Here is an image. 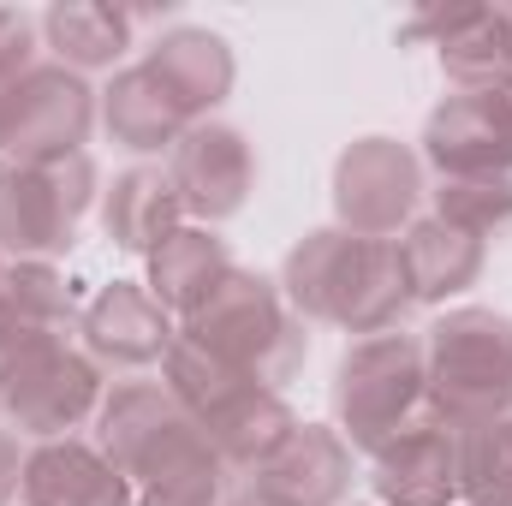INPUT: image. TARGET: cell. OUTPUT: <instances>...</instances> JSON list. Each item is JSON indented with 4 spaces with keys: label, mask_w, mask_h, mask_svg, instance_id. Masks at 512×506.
<instances>
[{
    "label": "cell",
    "mask_w": 512,
    "mask_h": 506,
    "mask_svg": "<svg viewBox=\"0 0 512 506\" xmlns=\"http://www.w3.org/2000/svg\"><path fill=\"white\" fill-rule=\"evenodd\" d=\"M280 298L298 322H328L358 340L393 334L411 310L399 239H358L346 227H316L280 262Z\"/></svg>",
    "instance_id": "6da1fadb"
},
{
    "label": "cell",
    "mask_w": 512,
    "mask_h": 506,
    "mask_svg": "<svg viewBox=\"0 0 512 506\" xmlns=\"http://www.w3.org/2000/svg\"><path fill=\"white\" fill-rule=\"evenodd\" d=\"M423 376H429V417L477 429L512 411V316L489 304H453L423 328Z\"/></svg>",
    "instance_id": "7a4b0ae2"
},
{
    "label": "cell",
    "mask_w": 512,
    "mask_h": 506,
    "mask_svg": "<svg viewBox=\"0 0 512 506\" xmlns=\"http://www.w3.org/2000/svg\"><path fill=\"white\" fill-rule=\"evenodd\" d=\"M185 340H197L203 352H215L221 364L256 376L262 387H286L298 376L304 352H310V334L304 322L286 310L280 298V280L256 274V268H233L185 322H179Z\"/></svg>",
    "instance_id": "3957f363"
},
{
    "label": "cell",
    "mask_w": 512,
    "mask_h": 506,
    "mask_svg": "<svg viewBox=\"0 0 512 506\" xmlns=\"http://www.w3.org/2000/svg\"><path fill=\"white\" fill-rule=\"evenodd\" d=\"M96 447L131 489H155L191 471H227L203 435V423L173 399L167 381H120L96 411Z\"/></svg>",
    "instance_id": "277c9868"
},
{
    "label": "cell",
    "mask_w": 512,
    "mask_h": 506,
    "mask_svg": "<svg viewBox=\"0 0 512 506\" xmlns=\"http://www.w3.org/2000/svg\"><path fill=\"white\" fill-rule=\"evenodd\" d=\"M423 399H429V376H423L417 334L393 328V334L352 340L334 370V429L346 435L352 453H376L429 411Z\"/></svg>",
    "instance_id": "5b68a950"
},
{
    "label": "cell",
    "mask_w": 512,
    "mask_h": 506,
    "mask_svg": "<svg viewBox=\"0 0 512 506\" xmlns=\"http://www.w3.org/2000/svg\"><path fill=\"white\" fill-rule=\"evenodd\" d=\"M96 203L90 149L60 161H0V256L6 262H60L78 245V221Z\"/></svg>",
    "instance_id": "8992f818"
},
{
    "label": "cell",
    "mask_w": 512,
    "mask_h": 506,
    "mask_svg": "<svg viewBox=\"0 0 512 506\" xmlns=\"http://www.w3.org/2000/svg\"><path fill=\"white\" fill-rule=\"evenodd\" d=\"M102 90H90V78L42 60L30 66L18 84L0 90V161L36 167V161H60L78 155L96 131Z\"/></svg>",
    "instance_id": "52a82bcc"
},
{
    "label": "cell",
    "mask_w": 512,
    "mask_h": 506,
    "mask_svg": "<svg viewBox=\"0 0 512 506\" xmlns=\"http://www.w3.org/2000/svg\"><path fill=\"white\" fill-rule=\"evenodd\" d=\"M429 197L423 161L399 137H358L334 161V227L358 239H399L417 221V203Z\"/></svg>",
    "instance_id": "ba28073f"
},
{
    "label": "cell",
    "mask_w": 512,
    "mask_h": 506,
    "mask_svg": "<svg viewBox=\"0 0 512 506\" xmlns=\"http://www.w3.org/2000/svg\"><path fill=\"white\" fill-rule=\"evenodd\" d=\"M102 399H108V370L84 346L54 340L6 381L0 417L24 441H72L84 423H96Z\"/></svg>",
    "instance_id": "9c48e42d"
},
{
    "label": "cell",
    "mask_w": 512,
    "mask_h": 506,
    "mask_svg": "<svg viewBox=\"0 0 512 506\" xmlns=\"http://www.w3.org/2000/svg\"><path fill=\"white\" fill-rule=\"evenodd\" d=\"M167 179L185 203V215L197 227H221L233 221L256 191V149L251 137L227 120H197L173 143L167 155Z\"/></svg>",
    "instance_id": "30bf717a"
},
{
    "label": "cell",
    "mask_w": 512,
    "mask_h": 506,
    "mask_svg": "<svg viewBox=\"0 0 512 506\" xmlns=\"http://www.w3.org/2000/svg\"><path fill=\"white\" fill-rule=\"evenodd\" d=\"M417 161L435 179H512V102L501 90L447 96L423 120Z\"/></svg>",
    "instance_id": "8fae6325"
},
{
    "label": "cell",
    "mask_w": 512,
    "mask_h": 506,
    "mask_svg": "<svg viewBox=\"0 0 512 506\" xmlns=\"http://www.w3.org/2000/svg\"><path fill=\"white\" fill-rule=\"evenodd\" d=\"M405 42H429L459 96L501 90L512 78V6H423Z\"/></svg>",
    "instance_id": "7c38bea8"
},
{
    "label": "cell",
    "mask_w": 512,
    "mask_h": 506,
    "mask_svg": "<svg viewBox=\"0 0 512 506\" xmlns=\"http://www.w3.org/2000/svg\"><path fill=\"white\" fill-rule=\"evenodd\" d=\"M173 340H179V322L149 298L143 280H108L78 310V346L102 370H149V364H167Z\"/></svg>",
    "instance_id": "4fadbf2b"
},
{
    "label": "cell",
    "mask_w": 512,
    "mask_h": 506,
    "mask_svg": "<svg viewBox=\"0 0 512 506\" xmlns=\"http://www.w3.org/2000/svg\"><path fill=\"white\" fill-rule=\"evenodd\" d=\"M370 489L382 506H459V435L429 411L370 453Z\"/></svg>",
    "instance_id": "5bb4252c"
},
{
    "label": "cell",
    "mask_w": 512,
    "mask_h": 506,
    "mask_svg": "<svg viewBox=\"0 0 512 506\" xmlns=\"http://www.w3.org/2000/svg\"><path fill=\"white\" fill-rule=\"evenodd\" d=\"M143 66H149L155 84L185 108L191 126H197V120H215V108H221V102L233 96V84H239V60H233L227 36L209 30V24H173V30H161V36L143 48Z\"/></svg>",
    "instance_id": "9a60e30c"
},
{
    "label": "cell",
    "mask_w": 512,
    "mask_h": 506,
    "mask_svg": "<svg viewBox=\"0 0 512 506\" xmlns=\"http://www.w3.org/2000/svg\"><path fill=\"white\" fill-rule=\"evenodd\" d=\"M251 483L280 506H340L352 495V447L334 423H298Z\"/></svg>",
    "instance_id": "2e32d148"
},
{
    "label": "cell",
    "mask_w": 512,
    "mask_h": 506,
    "mask_svg": "<svg viewBox=\"0 0 512 506\" xmlns=\"http://www.w3.org/2000/svg\"><path fill=\"white\" fill-rule=\"evenodd\" d=\"M24 506H131L137 489L108 465L96 441H36L24 459Z\"/></svg>",
    "instance_id": "e0dca14e"
},
{
    "label": "cell",
    "mask_w": 512,
    "mask_h": 506,
    "mask_svg": "<svg viewBox=\"0 0 512 506\" xmlns=\"http://www.w3.org/2000/svg\"><path fill=\"white\" fill-rule=\"evenodd\" d=\"M102 227L108 239L131 256H155L179 227H185V203L167 179V167L137 161L126 173H114V185L102 191Z\"/></svg>",
    "instance_id": "ac0fdd59"
},
{
    "label": "cell",
    "mask_w": 512,
    "mask_h": 506,
    "mask_svg": "<svg viewBox=\"0 0 512 506\" xmlns=\"http://www.w3.org/2000/svg\"><path fill=\"white\" fill-rule=\"evenodd\" d=\"M96 126L108 131L120 149L131 155H173V143L191 131L185 120V108L155 84V72L137 60V66H120L114 78H108V90H102V108H96Z\"/></svg>",
    "instance_id": "d6986e66"
},
{
    "label": "cell",
    "mask_w": 512,
    "mask_h": 506,
    "mask_svg": "<svg viewBox=\"0 0 512 506\" xmlns=\"http://www.w3.org/2000/svg\"><path fill=\"white\" fill-rule=\"evenodd\" d=\"M399 256H405V280H411V304H453L459 292H471L483 280V262L489 245L435 221V215H417L405 233H399Z\"/></svg>",
    "instance_id": "ffe728a7"
},
{
    "label": "cell",
    "mask_w": 512,
    "mask_h": 506,
    "mask_svg": "<svg viewBox=\"0 0 512 506\" xmlns=\"http://www.w3.org/2000/svg\"><path fill=\"white\" fill-rule=\"evenodd\" d=\"M149 262V274H143V286H149V298L173 316V322H185L239 262L227 251V239L215 233V227H197V221H185L167 245L155 256H143Z\"/></svg>",
    "instance_id": "44dd1931"
},
{
    "label": "cell",
    "mask_w": 512,
    "mask_h": 506,
    "mask_svg": "<svg viewBox=\"0 0 512 506\" xmlns=\"http://www.w3.org/2000/svg\"><path fill=\"white\" fill-rule=\"evenodd\" d=\"M131 30H137V12L102 6V0H54L42 12V42L54 48V66L78 78L120 72V60L131 54Z\"/></svg>",
    "instance_id": "7402d4cb"
},
{
    "label": "cell",
    "mask_w": 512,
    "mask_h": 506,
    "mask_svg": "<svg viewBox=\"0 0 512 506\" xmlns=\"http://www.w3.org/2000/svg\"><path fill=\"white\" fill-rule=\"evenodd\" d=\"M304 417L286 405V393H274V387H251V393H239L227 411H215L209 423H203V435H209V447H215V459L227 465V471H262L274 453H280V441L298 429Z\"/></svg>",
    "instance_id": "603a6c76"
},
{
    "label": "cell",
    "mask_w": 512,
    "mask_h": 506,
    "mask_svg": "<svg viewBox=\"0 0 512 506\" xmlns=\"http://www.w3.org/2000/svg\"><path fill=\"white\" fill-rule=\"evenodd\" d=\"M161 381L173 387V399L197 417V423H209L215 411H227L239 393H251V387H262L256 376H245V370H233V364H221L215 352H203L197 340H173V352H167V364H161Z\"/></svg>",
    "instance_id": "cb8c5ba5"
},
{
    "label": "cell",
    "mask_w": 512,
    "mask_h": 506,
    "mask_svg": "<svg viewBox=\"0 0 512 506\" xmlns=\"http://www.w3.org/2000/svg\"><path fill=\"white\" fill-rule=\"evenodd\" d=\"M459 501L512 506V411L459 429Z\"/></svg>",
    "instance_id": "d4e9b609"
},
{
    "label": "cell",
    "mask_w": 512,
    "mask_h": 506,
    "mask_svg": "<svg viewBox=\"0 0 512 506\" xmlns=\"http://www.w3.org/2000/svg\"><path fill=\"white\" fill-rule=\"evenodd\" d=\"M429 215L471 233V239H501L512 227V179H435L429 191Z\"/></svg>",
    "instance_id": "484cf974"
},
{
    "label": "cell",
    "mask_w": 512,
    "mask_h": 506,
    "mask_svg": "<svg viewBox=\"0 0 512 506\" xmlns=\"http://www.w3.org/2000/svg\"><path fill=\"white\" fill-rule=\"evenodd\" d=\"M36 18L30 12H18V6H0V90L6 84H18L30 66H42L36 60Z\"/></svg>",
    "instance_id": "4316f807"
},
{
    "label": "cell",
    "mask_w": 512,
    "mask_h": 506,
    "mask_svg": "<svg viewBox=\"0 0 512 506\" xmlns=\"http://www.w3.org/2000/svg\"><path fill=\"white\" fill-rule=\"evenodd\" d=\"M131 506H227V471H191V477L137 489Z\"/></svg>",
    "instance_id": "83f0119b"
},
{
    "label": "cell",
    "mask_w": 512,
    "mask_h": 506,
    "mask_svg": "<svg viewBox=\"0 0 512 506\" xmlns=\"http://www.w3.org/2000/svg\"><path fill=\"white\" fill-rule=\"evenodd\" d=\"M24 459H30L24 435L0 429V506H12V501H18V489H24Z\"/></svg>",
    "instance_id": "f1b7e54d"
},
{
    "label": "cell",
    "mask_w": 512,
    "mask_h": 506,
    "mask_svg": "<svg viewBox=\"0 0 512 506\" xmlns=\"http://www.w3.org/2000/svg\"><path fill=\"white\" fill-rule=\"evenodd\" d=\"M227 506H280V501H268V495H262L256 483H245L239 495H227Z\"/></svg>",
    "instance_id": "f546056e"
},
{
    "label": "cell",
    "mask_w": 512,
    "mask_h": 506,
    "mask_svg": "<svg viewBox=\"0 0 512 506\" xmlns=\"http://www.w3.org/2000/svg\"><path fill=\"white\" fill-rule=\"evenodd\" d=\"M501 96H507V102H512V78H507V84H501Z\"/></svg>",
    "instance_id": "4dcf8cb0"
},
{
    "label": "cell",
    "mask_w": 512,
    "mask_h": 506,
    "mask_svg": "<svg viewBox=\"0 0 512 506\" xmlns=\"http://www.w3.org/2000/svg\"><path fill=\"white\" fill-rule=\"evenodd\" d=\"M0 280H6V256H0Z\"/></svg>",
    "instance_id": "1f68e13d"
}]
</instances>
